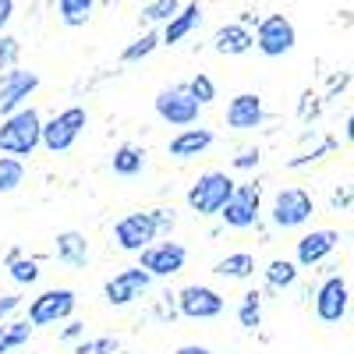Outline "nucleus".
Returning <instances> with one entry per match:
<instances>
[{"label":"nucleus","instance_id":"1","mask_svg":"<svg viewBox=\"0 0 354 354\" xmlns=\"http://www.w3.org/2000/svg\"><path fill=\"white\" fill-rule=\"evenodd\" d=\"M43 142V113L36 106H21L8 117H0V156L28 160Z\"/></svg>","mask_w":354,"mask_h":354},{"label":"nucleus","instance_id":"2","mask_svg":"<svg viewBox=\"0 0 354 354\" xmlns=\"http://www.w3.org/2000/svg\"><path fill=\"white\" fill-rule=\"evenodd\" d=\"M234 188H238V181L227 174V170H205L198 174L192 188H188V209L202 220H209V216H220V209L227 205V198L234 195Z\"/></svg>","mask_w":354,"mask_h":354},{"label":"nucleus","instance_id":"3","mask_svg":"<svg viewBox=\"0 0 354 354\" xmlns=\"http://www.w3.org/2000/svg\"><path fill=\"white\" fill-rule=\"evenodd\" d=\"M88 128V110L85 106H64V110H57L50 121H43V149L53 153V156H64L75 149V142L82 138V131Z\"/></svg>","mask_w":354,"mask_h":354},{"label":"nucleus","instance_id":"4","mask_svg":"<svg viewBox=\"0 0 354 354\" xmlns=\"http://www.w3.org/2000/svg\"><path fill=\"white\" fill-rule=\"evenodd\" d=\"M312 216H315V198H312V192L301 188V185L280 188V192L273 195V202H270V223H273L277 230H298V227H305Z\"/></svg>","mask_w":354,"mask_h":354},{"label":"nucleus","instance_id":"5","mask_svg":"<svg viewBox=\"0 0 354 354\" xmlns=\"http://www.w3.org/2000/svg\"><path fill=\"white\" fill-rule=\"evenodd\" d=\"M262 220V185L259 181H238L234 195L220 209V223L230 230H252Z\"/></svg>","mask_w":354,"mask_h":354},{"label":"nucleus","instance_id":"6","mask_svg":"<svg viewBox=\"0 0 354 354\" xmlns=\"http://www.w3.org/2000/svg\"><path fill=\"white\" fill-rule=\"evenodd\" d=\"M75 308H78V294L71 287H50L43 294H36L25 308V319L32 326H57V322H68L75 319Z\"/></svg>","mask_w":354,"mask_h":354},{"label":"nucleus","instance_id":"7","mask_svg":"<svg viewBox=\"0 0 354 354\" xmlns=\"http://www.w3.org/2000/svg\"><path fill=\"white\" fill-rule=\"evenodd\" d=\"M294 46H298V28H294V21L287 15H262L259 18V25H255V50L262 57L277 61V57H287Z\"/></svg>","mask_w":354,"mask_h":354},{"label":"nucleus","instance_id":"8","mask_svg":"<svg viewBox=\"0 0 354 354\" xmlns=\"http://www.w3.org/2000/svg\"><path fill=\"white\" fill-rule=\"evenodd\" d=\"M188 266V248L174 238H160L145 252H138V270H145L153 280H170L177 273H185Z\"/></svg>","mask_w":354,"mask_h":354},{"label":"nucleus","instance_id":"9","mask_svg":"<svg viewBox=\"0 0 354 354\" xmlns=\"http://www.w3.org/2000/svg\"><path fill=\"white\" fill-rule=\"evenodd\" d=\"M312 308H315V319L322 322V326H337V322H344L347 312H351V287H347V280L340 273L322 277V283L315 287Z\"/></svg>","mask_w":354,"mask_h":354},{"label":"nucleus","instance_id":"10","mask_svg":"<svg viewBox=\"0 0 354 354\" xmlns=\"http://www.w3.org/2000/svg\"><path fill=\"white\" fill-rule=\"evenodd\" d=\"M153 110H156L160 121L170 124V128H195L198 124V113H202V106L188 96L185 82H177L170 88H160L156 100H153Z\"/></svg>","mask_w":354,"mask_h":354},{"label":"nucleus","instance_id":"11","mask_svg":"<svg viewBox=\"0 0 354 354\" xmlns=\"http://www.w3.org/2000/svg\"><path fill=\"white\" fill-rule=\"evenodd\" d=\"M160 241V230H156V220L149 209H138V213H124L121 220L113 223V245L128 252V255H138L149 245Z\"/></svg>","mask_w":354,"mask_h":354},{"label":"nucleus","instance_id":"12","mask_svg":"<svg viewBox=\"0 0 354 354\" xmlns=\"http://www.w3.org/2000/svg\"><path fill=\"white\" fill-rule=\"evenodd\" d=\"M227 312V298L216 287L205 283H188L177 290V315H185L192 322H213Z\"/></svg>","mask_w":354,"mask_h":354},{"label":"nucleus","instance_id":"13","mask_svg":"<svg viewBox=\"0 0 354 354\" xmlns=\"http://www.w3.org/2000/svg\"><path fill=\"white\" fill-rule=\"evenodd\" d=\"M149 287H153V277H149V273L138 270V266H124V270H117V273L103 283V301H106L110 308H128V305H135Z\"/></svg>","mask_w":354,"mask_h":354},{"label":"nucleus","instance_id":"14","mask_svg":"<svg viewBox=\"0 0 354 354\" xmlns=\"http://www.w3.org/2000/svg\"><path fill=\"white\" fill-rule=\"evenodd\" d=\"M340 245V230L333 227H315L308 234H301L298 245H294V266L298 270H315V266H326V259L337 252Z\"/></svg>","mask_w":354,"mask_h":354},{"label":"nucleus","instance_id":"15","mask_svg":"<svg viewBox=\"0 0 354 354\" xmlns=\"http://www.w3.org/2000/svg\"><path fill=\"white\" fill-rule=\"evenodd\" d=\"M36 88H39V75L36 71L8 68L4 75H0V117L28 106V100L36 96Z\"/></svg>","mask_w":354,"mask_h":354},{"label":"nucleus","instance_id":"16","mask_svg":"<svg viewBox=\"0 0 354 354\" xmlns=\"http://www.w3.org/2000/svg\"><path fill=\"white\" fill-rule=\"evenodd\" d=\"M223 121H227L230 131H255V128H262V121H266L262 96L259 93H238V96L227 103Z\"/></svg>","mask_w":354,"mask_h":354},{"label":"nucleus","instance_id":"17","mask_svg":"<svg viewBox=\"0 0 354 354\" xmlns=\"http://www.w3.org/2000/svg\"><path fill=\"white\" fill-rule=\"evenodd\" d=\"M216 145V135L209 128H181L170 142H167V156L177 160V163H188V160H198L205 156Z\"/></svg>","mask_w":354,"mask_h":354},{"label":"nucleus","instance_id":"18","mask_svg":"<svg viewBox=\"0 0 354 354\" xmlns=\"http://www.w3.org/2000/svg\"><path fill=\"white\" fill-rule=\"evenodd\" d=\"M209 43H213V53H220V57H245L248 50H255V32L238 21H227L213 32Z\"/></svg>","mask_w":354,"mask_h":354},{"label":"nucleus","instance_id":"19","mask_svg":"<svg viewBox=\"0 0 354 354\" xmlns=\"http://www.w3.org/2000/svg\"><path fill=\"white\" fill-rule=\"evenodd\" d=\"M53 255L61 266H68V270H85L88 266V238L82 230H61L53 238Z\"/></svg>","mask_w":354,"mask_h":354},{"label":"nucleus","instance_id":"20","mask_svg":"<svg viewBox=\"0 0 354 354\" xmlns=\"http://www.w3.org/2000/svg\"><path fill=\"white\" fill-rule=\"evenodd\" d=\"M198 25H202V8H198V4H185L181 11H177V15L163 25V32H160V46H177L181 39H188Z\"/></svg>","mask_w":354,"mask_h":354},{"label":"nucleus","instance_id":"21","mask_svg":"<svg viewBox=\"0 0 354 354\" xmlns=\"http://www.w3.org/2000/svg\"><path fill=\"white\" fill-rule=\"evenodd\" d=\"M145 149L142 145H135V142H121L113 149V156H110V170L117 174V177H138L142 170H145Z\"/></svg>","mask_w":354,"mask_h":354},{"label":"nucleus","instance_id":"22","mask_svg":"<svg viewBox=\"0 0 354 354\" xmlns=\"http://www.w3.org/2000/svg\"><path fill=\"white\" fill-rule=\"evenodd\" d=\"M255 270H259V266H255V255L252 252H230V255H223L213 266V273L220 280H252Z\"/></svg>","mask_w":354,"mask_h":354},{"label":"nucleus","instance_id":"23","mask_svg":"<svg viewBox=\"0 0 354 354\" xmlns=\"http://www.w3.org/2000/svg\"><path fill=\"white\" fill-rule=\"evenodd\" d=\"M262 277H266V290L280 294V290H290L294 283H298L301 270L294 266V259H273V262L262 270Z\"/></svg>","mask_w":354,"mask_h":354},{"label":"nucleus","instance_id":"24","mask_svg":"<svg viewBox=\"0 0 354 354\" xmlns=\"http://www.w3.org/2000/svg\"><path fill=\"white\" fill-rule=\"evenodd\" d=\"M32 333H36V326L28 319H4L0 322V354H11V351H18V347H25L28 340H32Z\"/></svg>","mask_w":354,"mask_h":354},{"label":"nucleus","instance_id":"25","mask_svg":"<svg viewBox=\"0 0 354 354\" xmlns=\"http://www.w3.org/2000/svg\"><path fill=\"white\" fill-rule=\"evenodd\" d=\"M262 290H245L241 301H238V326L245 333H255L262 326Z\"/></svg>","mask_w":354,"mask_h":354},{"label":"nucleus","instance_id":"26","mask_svg":"<svg viewBox=\"0 0 354 354\" xmlns=\"http://www.w3.org/2000/svg\"><path fill=\"white\" fill-rule=\"evenodd\" d=\"M96 0H57V18H61L64 28H82L88 18H93Z\"/></svg>","mask_w":354,"mask_h":354},{"label":"nucleus","instance_id":"27","mask_svg":"<svg viewBox=\"0 0 354 354\" xmlns=\"http://www.w3.org/2000/svg\"><path fill=\"white\" fill-rule=\"evenodd\" d=\"M156 46H160V32H156V28H145L135 43H128V46L121 50V64H138V61H145V57L156 53Z\"/></svg>","mask_w":354,"mask_h":354},{"label":"nucleus","instance_id":"28","mask_svg":"<svg viewBox=\"0 0 354 354\" xmlns=\"http://www.w3.org/2000/svg\"><path fill=\"white\" fill-rule=\"evenodd\" d=\"M25 185V163L15 156H0V195H11Z\"/></svg>","mask_w":354,"mask_h":354},{"label":"nucleus","instance_id":"29","mask_svg":"<svg viewBox=\"0 0 354 354\" xmlns=\"http://www.w3.org/2000/svg\"><path fill=\"white\" fill-rule=\"evenodd\" d=\"M177 11H181V0H149V4L142 8V25H167Z\"/></svg>","mask_w":354,"mask_h":354},{"label":"nucleus","instance_id":"30","mask_svg":"<svg viewBox=\"0 0 354 354\" xmlns=\"http://www.w3.org/2000/svg\"><path fill=\"white\" fill-rule=\"evenodd\" d=\"M4 270H8V277L18 283V287H28V283H36L39 280V259H28V255H18L15 262H8L4 266Z\"/></svg>","mask_w":354,"mask_h":354},{"label":"nucleus","instance_id":"31","mask_svg":"<svg viewBox=\"0 0 354 354\" xmlns=\"http://www.w3.org/2000/svg\"><path fill=\"white\" fill-rule=\"evenodd\" d=\"M185 88H188V96L198 103V106H209L213 100H216V82L205 75V71H198L195 78H188L185 82Z\"/></svg>","mask_w":354,"mask_h":354},{"label":"nucleus","instance_id":"32","mask_svg":"<svg viewBox=\"0 0 354 354\" xmlns=\"http://www.w3.org/2000/svg\"><path fill=\"white\" fill-rule=\"evenodd\" d=\"M117 351H121L117 337H85L75 344V354H117Z\"/></svg>","mask_w":354,"mask_h":354},{"label":"nucleus","instance_id":"33","mask_svg":"<svg viewBox=\"0 0 354 354\" xmlns=\"http://www.w3.org/2000/svg\"><path fill=\"white\" fill-rule=\"evenodd\" d=\"M333 145H337V138H322L312 153H301V156H294V160H287V170H301V167H312V163H319L326 153H333Z\"/></svg>","mask_w":354,"mask_h":354},{"label":"nucleus","instance_id":"34","mask_svg":"<svg viewBox=\"0 0 354 354\" xmlns=\"http://www.w3.org/2000/svg\"><path fill=\"white\" fill-rule=\"evenodd\" d=\"M18 57H21V43L4 32V36H0V71L18 68Z\"/></svg>","mask_w":354,"mask_h":354},{"label":"nucleus","instance_id":"35","mask_svg":"<svg viewBox=\"0 0 354 354\" xmlns=\"http://www.w3.org/2000/svg\"><path fill=\"white\" fill-rule=\"evenodd\" d=\"M259 163H262V153L255 149V145H245V149H238V156L230 160L234 170H259Z\"/></svg>","mask_w":354,"mask_h":354},{"label":"nucleus","instance_id":"36","mask_svg":"<svg viewBox=\"0 0 354 354\" xmlns=\"http://www.w3.org/2000/svg\"><path fill=\"white\" fill-rule=\"evenodd\" d=\"M298 117H301V121H315V117H319V96L312 93V88H305V93H301Z\"/></svg>","mask_w":354,"mask_h":354},{"label":"nucleus","instance_id":"37","mask_svg":"<svg viewBox=\"0 0 354 354\" xmlns=\"http://www.w3.org/2000/svg\"><path fill=\"white\" fill-rule=\"evenodd\" d=\"M330 205H333V213H344V209H351V205H354V188H351V185H340V188H333V195H330Z\"/></svg>","mask_w":354,"mask_h":354},{"label":"nucleus","instance_id":"38","mask_svg":"<svg viewBox=\"0 0 354 354\" xmlns=\"http://www.w3.org/2000/svg\"><path fill=\"white\" fill-rule=\"evenodd\" d=\"M149 213H153V220H156L160 238H170V230L177 227V216H174V209H149Z\"/></svg>","mask_w":354,"mask_h":354},{"label":"nucleus","instance_id":"39","mask_svg":"<svg viewBox=\"0 0 354 354\" xmlns=\"http://www.w3.org/2000/svg\"><path fill=\"white\" fill-rule=\"evenodd\" d=\"M25 305V298H21V294H0V322H4V319H11L18 308Z\"/></svg>","mask_w":354,"mask_h":354},{"label":"nucleus","instance_id":"40","mask_svg":"<svg viewBox=\"0 0 354 354\" xmlns=\"http://www.w3.org/2000/svg\"><path fill=\"white\" fill-rule=\"evenodd\" d=\"M61 340H64V344H78V340H85V322L68 319V326L61 330Z\"/></svg>","mask_w":354,"mask_h":354},{"label":"nucleus","instance_id":"41","mask_svg":"<svg viewBox=\"0 0 354 354\" xmlns=\"http://www.w3.org/2000/svg\"><path fill=\"white\" fill-rule=\"evenodd\" d=\"M11 18H15V0H0V36H4Z\"/></svg>","mask_w":354,"mask_h":354},{"label":"nucleus","instance_id":"42","mask_svg":"<svg viewBox=\"0 0 354 354\" xmlns=\"http://www.w3.org/2000/svg\"><path fill=\"white\" fill-rule=\"evenodd\" d=\"M174 354H216V351L205 347V344H185V347H177Z\"/></svg>","mask_w":354,"mask_h":354},{"label":"nucleus","instance_id":"43","mask_svg":"<svg viewBox=\"0 0 354 354\" xmlns=\"http://www.w3.org/2000/svg\"><path fill=\"white\" fill-rule=\"evenodd\" d=\"M347 82H351V75H340V78H333V82H330V96H326V100H333L337 93H344V88H347Z\"/></svg>","mask_w":354,"mask_h":354},{"label":"nucleus","instance_id":"44","mask_svg":"<svg viewBox=\"0 0 354 354\" xmlns=\"http://www.w3.org/2000/svg\"><path fill=\"white\" fill-rule=\"evenodd\" d=\"M344 142L354 145V110L347 113V121H344Z\"/></svg>","mask_w":354,"mask_h":354},{"label":"nucleus","instance_id":"45","mask_svg":"<svg viewBox=\"0 0 354 354\" xmlns=\"http://www.w3.org/2000/svg\"><path fill=\"white\" fill-rule=\"evenodd\" d=\"M238 25H245V28H252V25H259V15H252V11H245V15L238 18Z\"/></svg>","mask_w":354,"mask_h":354},{"label":"nucleus","instance_id":"46","mask_svg":"<svg viewBox=\"0 0 354 354\" xmlns=\"http://www.w3.org/2000/svg\"><path fill=\"white\" fill-rule=\"evenodd\" d=\"M18 255H25V252H21V248H8V255H4V266H8V262H15Z\"/></svg>","mask_w":354,"mask_h":354},{"label":"nucleus","instance_id":"47","mask_svg":"<svg viewBox=\"0 0 354 354\" xmlns=\"http://www.w3.org/2000/svg\"><path fill=\"white\" fill-rule=\"evenodd\" d=\"M347 315H354V308H351V312H347Z\"/></svg>","mask_w":354,"mask_h":354},{"label":"nucleus","instance_id":"48","mask_svg":"<svg viewBox=\"0 0 354 354\" xmlns=\"http://www.w3.org/2000/svg\"><path fill=\"white\" fill-rule=\"evenodd\" d=\"M351 188H354V185H351Z\"/></svg>","mask_w":354,"mask_h":354}]
</instances>
